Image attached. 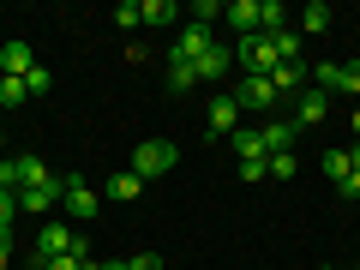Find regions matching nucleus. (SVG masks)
Segmentation results:
<instances>
[{
  "label": "nucleus",
  "mask_w": 360,
  "mask_h": 270,
  "mask_svg": "<svg viewBox=\"0 0 360 270\" xmlns=\"http://www.w3.org/2000/svg\"><path fill=\"white\" fill-rule=\"evenodd\" d=\"M30 72H37V49L25 37L0 42V78H30Z\"/></svg>",
  "instance_id": "6e6552de"
},
{
  "label": "nucleus",
  "mask_w": 360,
  "mask_h": 270,
  "mask_svg": "<svg viewBox=\"0 0 360 270\" xmlns=\"http://www.w3.org/2000/svg\"><path fill=\"white\" fill-rule=\"evenodd\" d=\"M210 49H217V30H210V25H186V30L174 37V54H168V60H186V66H198Z\"/></svg>",
  "instance_id": "423d86ee"
},
{
  "label": "nucleus",
  "mask_w": 360,
  "mask_h": 270,
  "mask_svg": "<svg viewBox=\"0 0 360 270\" xmlns=\"http://www.w3.org/2000/svg\"><path fill=\"white\" fill-rule=\"evenodd\" d=\"M210 18H222V6H217V0H198V6H193V25H210Z\"/></svg>",
  "instance_id": "7c9ffc66"
},
{
  "label": "nucleus",
  "mask_w": 360,
  "mask_h": 270,
  "mask_svg": "<svg viewBox=\"0 0 360 270\" xmlns=\"http://www.w3.org/2000/svg\"><path fill=\"white\" fill-rule=\"evenodd\" d=\"M348 162H354V168H360V144H354V150H348Z\"/></svg>",
  "instance_id": "58836bf2"
},
{
  "label": "nucleus",
  "mask_w": 360,
  "mask_h": 270,
  "mask_svg": "<svg viewBox=\"0 0 360 270\" xmlns=\"http://www.w3.org/2000/svg\"><path fill=\"white\" fill-rule=\"evenodd\" d=\"M84 270H103V258H84Z\"/></svg>",
  "instance_id": "4c0bfd02"
},
{
  "label": "nucleus",
  "mask_w": 360,
  "mask_h": 270,
  "mask_svg": "<svg viewBox=\"0 0 360 270\" xmlns=\"http://www.w3.org/2000/svg\"><path fill=\"white\" fill-rule=\"evenodd\" d=\"M193 84H198V66H186V60H168V90H174V96H186Z\"/></svg>",
  "instance_id": "412c9836"
},
{
  "label": "nucleus",
  "mask_w": 360,
  "mask_h": 270,
  "mask_svg": "<svg viewBox=\"0 0 360 270\" xmlns=\"http://www.w3.org/2000/svg\"><path fill=\"white\" fill-rule=\"evenodd\" d=\"M348 127H354V139H360V108H354V115H348Z\"/></svg>",
  "instance_id": "e433bc0d"
},
{
  "label": "nucleus",
  "mask_w": 360,
  "mask_h": 270,
  "mask_svg": "<svg viewBox=\"0 0 360 270\" xmlns=\"http://www.w3.org/2000/svg\"><path fill=\"white\" fill-rule=\"evenodd\" d=\"M72 234L78 229H66V222H42V229H37V258H42V264H49V258H66V252H72Z\"/></svg>",
  "instance_id": "1a4fd4ad"
},
{
  "label": "nucleus",
  "mask_w": 360,
  "mask_h": 270,
  "mask_svg": "<svg viewBox=\"0 0 360 270\" xmlns=\"http://www.w3.org/2000/svg\"><path fill=\"white\" fill-rule=\"evenodd\" d=\"M234 132H240V103H234V90H229V96H217L205 108V139H234Z\"/></svg>",
  "instance_id": "0eeeda50"
},
{
  "label": "nucleus",
  "mask_w": 360,
  "mask_h": 270,
  "mask_svg": "<svg viewBox=\"0 0 360 270\" xmlns=\"http://www.w3.org/2000/svg\"><path fill=\"white\" fill-rule=\"evenodd\" d=\"M174 162H180V150H174L168 139H144L139 150H132V174H139V180H156V174H168Z\"/></svg>",
  "instance_id": "20e7f679"
},
{
  "label": "nucleus",
  "mask_w": 360,
  "mask_h": 270,
  "mask_svg": "<svg viewBox=\"0 0 360 270\" xmlns=\"http://www.w3.org/2000/svg\"><path fill=\"white\" fill-rule=\"evenodd\" d=\"M60 210H66L72 222H90L96 210H103V193L84 186V174H60Z\"/></svg>",
  "instance_id": "f03ea898"
},
{
  "label": "nucleus",
  "mask_w": 360,
  "mask_h": 270,
  "mask_svg": "<svg viewBox=\"0 0 360 270\" xmlns=\"http://www.w3.org/2000/svg\"><path fill=\"white\" fill-rule=\"evenodd\" d=\"M229 30L234 37H258V0H234L229 6Z\"/></svg>",
  "instance_id": "4468645a"
},
{
  "label": "nucleus",
  "mask_w": 360,
  "mask_h": 270,
  "mask_svg": "<svg viewBox=\"0 0 360 270\" xmlns=\"http://www.w3.org/2000/svg\"><path fill=\"white\" fill-rule=\"evenodd\" d=\"M25 103H30L25 78H0V108H25Z\"/></svg>",
  "instance_id": "b1692460"
},
{
  "label": "nucleus",
  "mask_w": 360,
  "mask_h": 270,
  "mask_svg": "<svg viewBox=\"0 0 360 270\" xmlns=\"http://www.w3.org/2000/svg\"><path fill=\"white\" fill-rule=\"evenodd\" d=\"M324 174H330V186H342V180L354 174V162H348V150H324Z\"/></svg>",
  "instance_id": "5701e85b"
},
{
  "label": "nucleus",
  "mask_w": 360,
  "mask_h": 270,
  "mask_svg": "<svg viewBox=\"0 0 360 270\" xmlns=\"http://www.w3.org/2000/svg\"><path fill=\"white\" fill-rule=\"evenodd\" d=\"M264 168H270V180H295L300 174V156L288 150V156H264Z\"/></svg>",
  "instance_id": "393cba45"
},
{
  "label": "nucleus",
  "mask_w": 360,
  "mask_h": 270,
  "mask_svg": "<svg viewBox=\"0 0 360 270\" xmlns=\"http://www.w3.org/2000/svg\"><path fill=\"white\" fill-rule=\"evenodd\" d=\"M258 139H264V156H288L300 132H295V120H276V115H270L264 127H258Z\"/></svg>",
  "instance_id": "9b49d317"
},
{
  "label": "nucleus",
  "mask_w": 360,
  "mask_h": 270,
  "mask_svg": "<svg viewBox=\"0 0 360 270\" xmlns=\"http://www.w3.org/2000/svg\"><path fill=\"white\" fill-rule=\"evenodd\" d=\"M240 180H246V186H252V180H270V168L264 162H240Z\"/></svg>",
  "instance_id": "2f4dec72"
},
{
  "label": "nucleus",
  "mask_w": 360,
  "mask_h": 270,
  "mask_svg": "<svg viewBox=\"0 0 360 270\" xmlns=\"http://www.w3.org/2000/svg\"><path fill=\"white\" fill-rule=\"evenodd\" d=\"M234 66H240V78H270L283 60H276V42L270 37H240L234 42Z\"/></svg>",
  "instance_id": "f257e3e1"
},
{
  "label": "nucleus",
  "mask_w": 360,
  "mask_h": 270,
  "mask_svg": "<svg viewBox=\"0 0 360 270\" xmlns=\"http://www.w3.org/2000/svg\"><path fill=\"white\" fill-rule=\"evenodd\" d=\"M25 90H30V103H37V96H49V90H54V72H49V66H37V72L25 78Z\"/></svg>",
  "instance_id": "bb28decb"
},
{
  "label": "nucleus",
  "mask_w": 360,
  "mask_h": 270,
  "mask_svg": "<svg viewBox=\"0 0 360 270\" xmlns=\"http://www.w3.org/2000/svg\"><path fill=\"white\" fill-rule=\"evenodd\" d=\"M42 270H84V258H72V252H66V258H49Z\"/></svg>",
  "instance_id": "72a5a7b5"
},
{
  "label": "nucleus",
  "mask_w": 360,
  "mask_h": 270,
  "mask_svg": "<svg viewBox=\"0 0 360 270\" xmlns=\"http://www.w3.org/2000/svg\"><path fill=\"white\" fill-rule=\"evenodd\" d=\"M103 193H108V198H115V205H132V198H139V193H144V180H139V174H132V168H120V174H115V180H108V186H103Z\"/></svg>",
  "instance_id": "f3484780"
},
{
  "label": "nucleus",
  "mask_w": 360,
  "mask_h": 270,
  "mask_svg": "<svg viewBox=\"0 0 360 270\" xmlns=\"http://www.w3.org/2000/svg\"><path fill=\"white\" fill-rule=\"evenodd\" d=\"M229 66H234V49H229V42H217V49L198 60V78H210V84H217V78H229Z\"/></svg>",
  "instance_id": "2eb2a0df"
},
{
  "label": "nucleus",
  "mask_w": 360,
  "mask_h": 270,
  "mask_svg": "<svg viewBox=\"0 0 360 270\" xmlns=\"http://www.w3.org/2000/svg\"><path fill=\"white\" fill-rule=\"evenodd\" d=\"M139 13H144V25H174L180 6H174V0H139Z\"/></svg>",
  "instance_id": "aec40b11"
},
{
  "label": "nucleus",
  "mask_w": 360,
  "mask_h": 270,
  "mask_svg": "<svg viewBox=\"0 0 360 270\" xmlns=\"http://www.w3.org/2000/svg\"><path fill=\"white\" fill-rule=\"evenodd\" d=\"M127 270H168V264H162L156 252H132V258H127Z\"/></svg>",
  "instance_id": "c756f323"
},
{
  "label": "nucleus",
  "mask_w": 360,
  "mask_h": 270,
  "mask_svg": "<svg viewBox=\"0 0 360 270\" xmlns=\"http://www.w3.org/2000/svg\"><path fill=\"white\" fill-rule=\"evenodd\" d=\"M13 264V234H0V270Z\"/></svg>",
  "instance_id": "f704fd0d"
},
{
  "label": "nucleus",
  "mask_w": 360,
  "mask_h": 270,
  "mask_svg": "<svg viewBox=\"0 0 360 270\" xmlns=\"http://www.w3.org/2000/svg\"><path fill=\"white\" fill-rule=\"evenodd\" d=\"M18 210H60V174H54L49 186H25V193H18Z\"/></svg>",
  "instance_id": "ddd939ff"
},
{
  "label": "nucleus",
  "mask_w": 360,
  "mask_h": 270,
  "mask_svg": "<svg viewBox=\"0 0 360 270\" xmlns=\"http://www.w3.org/2000/svg\"><path fill=\"white\" fill-rule=\"evenodd\" d=\"M300 37H324V30H330V6H324V0H312V6H300Z\"/></svg>",
  "instance_id": "dca6fc26"
},
{
  "label": "nucleus",
  "mask_w": 360,
  "mask_h": 270,
  "mask_svg": "<svg viewBox=\"0 0 360 270\" xmlns=\"http://www.w3.org/2000/svg\"><path fill=\"white\" fill-rule=\"evenodd\" d=\"M115 25H120V30L144 25V13H139V0H120V6H115Z\"/></svg>",
  "instance_id": "c85d7f7f"
},
{
  "label": "nucleus",
  "mask_w": 360,
  "mask_h": 270,
  "mask_svg": "<svg viewBox=\"0 0 360 270\" xmlns=\"http://www.w3.org/2000/svg\"><path fill=\"white\" fill-rule=\"evenodd\" d=\"M324 270H342V264H324Z\"/></svg>",
  "instance_id": "ea45409f"
},
{
  "label": "nucleus",
  "mask_w": 360,
  "mask_h": 270,
  "mask_svg": "<svg viewBox=\"0 0 360 270\" xmlns=\"http://www.w3.org/2000/svg\"><path fill=\"white\" fill-rule=\"evenodd\" d=\"M229 144H234V156H240V162H264V139H258V127H240Z\"/></svg>",
  "instance_id": "a211bd4d"
},
{
  "label": "nucleus",
  "mask_w": 360,
  "mask_h": 270,
  "mask_svg": "<svg viewBox=\"0 0 360 270\" xmlns=\"http://www.w3.org/2000/svg\"><path fill=\"white\" fill-rule=\"evenodd\" d=\"M234 103H240V115H246V108H252V115H276L283 96H276L270 78H240V84H234Z\"/></svg>",
  "instance_id": "39448f33"
},
{
  "label": "nucleus",
  "mask_w": 360,
  "mask_h": 270,
  "mask_svg": "<svg viewBox=\"0 0 360 270\" xmlns=\"http://www.w3.org/2000/svg\"><path fill=\"white\" fill-rule=\"evenodd\" d=\"M25 186V168H18V156H0V193H18Z\"/></svg>",
  "instance_id": "a878e982"
},
{
  "label": "nucleus",
  "mask_w": 360,
  "mask_h": 270,
  "mask_svg": "<svg viewBox=\"0 0 360 270\" xmlns=\"http://www.w3.org/2000/svg\"><path fill=\"white\" fill-rule=\"evenodd\" d=\"M270 84H276V96H300V90L312 84V66H307V60H300V66H276Z\"/></svg>",
  "instance_id": "f8f14e48"
},
{
  "label": "nucleus",
  "mask_w": 360,
  "mask_h": 270,
  "mask_svg": "<svg viewBox=\"0 0 360 270\" xmlns=\"http://www.w3.org/2000/svg\"><path fill=\"white\" fill-rule=\"evenodd\" d=\"M18 168H25V186H49V180H54V168L37 162V156H18ZM25 186H18V193H25Z\"/></svg>",
  "instance_id": "4be33fe9"
},
{
  "label": "nucleus",
  "mask_w": 360,
  "mask_h": 270,
  "mask_svg": "<svg viewBox=\"0 0 360 270\" xmlns=\"http://www.w3.org/2000/svg\"><path fill=\"white\" fill-rule=\"evenodd\" d=\"M18 222V193H0V234H13Z\"/></svg>",
  "instance_id": "cd10ccee"
},
{
  "label": "nucleus",
  "mask_w": 360,
  "mask_h": 270,
  "mask_svg": "<svg viewBox=\"0 0 360 270\" xmlns=\"http://www.w3.org/2000/svg\"><path fill=\"white\" fill-rule=\"evenodd\" d=\"M312 90H324V96H360V60H324L312 66Z\"/></svg>",
  "instance_id": "7ed1b4c3"
},
{
  "label": "nucleus",
  "mask_w": 360,
  "mask_h": 270,
  "mask_svg": "<svg viewBox=\"0 0 360 270\" xmlns=\"http://www.w3.org/2000/svg\"><path fill=\"white\" fill-rule=\"evenodd\" d=\"M336 193H342V198H354V205H360V168H354V174L342 180V186H336Z\"/></svg>",
  "instance_id": "473e14b6"
},
{
  "label": "nucleus",
  "mask_w": 360,
  "mask_h": 270,
  "mask_svg": "<svg viewBox=\"0 0 360 270\" xmlns=\"http://www.w3.org/2000/svg\"><path fill=\"white\" fill-rule=\"evenodd\" d=\"M103 270H127V258H108V264H103Z\"/></svg>",
  "instance_id": "c9c22d12"
},
{
  "label": "nucleus",
  "mask_w": 360,
  "mask_h": 270,
  "mask_svg": "<svg viewBox=\"0 0 360 270\" xmlns=\"http://www.w3.org/2000/svg\"><path fill=\"white\" fill-rule=\"evenodd\" d=\"M270 42H276V60H283V66H300V42H307V37H300L295 25H288V30H276Z\"/></svg>",
  "instance_id": "6ab92c4d"
},
{
  "label": "nucleus",
  "mask_w": 360,
  "mask_h": 270,
  "mask_svg": "<svg viewBox=\"0 0 360 270\" xmlns=\"http://www.w3.org/2000/svg\"><path fill=\"white\" fill-rule=\"evenodd\" d=\"M324 115H330V96L307 84V90H300V96H295V115H288V120H295V132H300V127H319Z\"/></svg>",
  "instance_id": "9d476101"
}]
</instances>
